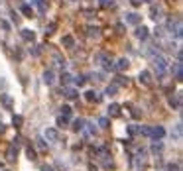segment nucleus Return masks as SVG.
Wrapping results in <instances>:
<instances>
[{
	"label": "nucleus",
	"mask_w": 183,
	"mask_h": 171,
	"mask_svg": "<svg viewBox=\"0 0 183 171\" xmlns=\"http://www.w3.org/2000/svg\"><path fill=\"white\" fill-rule=\"evenodd\" d=\"M150 136H152L154 140H161V138L165 136V128L164 126H152L150 128Z\"/></svg>",
	"instance_id": "obj_1"
},
{
	"label": "nucleus",
	"mask_w": 183,
	"mask_h": 171,
	"mask_svg": "<svg viewBox=\"0 0 183 171\" xmlns=\"http://www.w3.org/2000/svg\"><path fill=\"white\" fill-rule=\"evenodd\" d=\"M154 65L158 67V71H160V73H164L165 69H168V61H165L161 55H155V57H154Z\"/></svg>",
	"instance_id": "obj_2"
},
{
	"label": "nucleus",
	"mask_w": 183,
	"mask_h": 171,
	"mask_svg": "<svg viewBox=\"0 0 183 171\" xmlns=\"http://www.w3.org/2000/svg\"><path fill=\"white\" fill-rule=\"evenodd\" d=\"M45 138L49 142H57L59 140V132L55 130V128H47V130H45Z\"/></svg>",
	"instance_id": "obj_3"
},
{
	"label": "nucleus",
	"mask_w": 183,
	"mask_h": 171,
	"mask_svg": "<svg viewBox=\"0 0 183 171\" xmlns=\"http://www.w3.org/2000/svg\"><path fill=\"white\" fill-rule=\"evenodd\" d=\"M0 102H2L4 106H6L8 110L14 106V100H12V97H10V94H0Z\"/></svg>",
	"instance_id": "obj_4"
},
{
	"label": "nucleus",
	"mask_w": 183,
	"mask_h": 171,
	"mask_svg": "<svg viewBox=\"0 0 183 171\" xmlns=\"http://www.w3.org/2000/svg\"><path fill=\"white\" fill-rule=\"evenodd\" d=\"M20 35H22L24 41H34L36 40V34L32 30H22V31H20Z\"/></svg>",
	"instance_id": "obj_5"
},
{
	"label": "nucleus",
	"mask_w": 183,
	"mask_h": 171,
	"mask_svg": "<svg viewBox=\"0 0 183 171\" xmlns=\"http://www.w3.org/2000/svg\"><path fill=\"white\" fill-rule=\"evenodd\" d=\"M53 81H55V73H53L51 69H47V71L44 73V83L45 85H53Z\"/></svg>",
	"instance_id": "obj_6"
},
{
	"label": "nucleus",
	"mask_w": 183,
	"mask_h": 171,
	"mask_svg": "<svg viewBox=\"0 0 183 171\" xmlns=\"http://www.w3.org/2000/svg\"><path fill=\"white\" fill-rule=\"evenodd\" d=\"M140 83H144V85H152V75H150V71H142L140 73Z\"/></svg>",
	"instance_id": "obj_7"
},
{
	"label": "nucleus",
	"mask_w": 183,
	"mask_h": 171,
	"mask_svg": "<svg viewBox=\"0 0 183 171\" xmlns=\"http://www.w3.org/2000/svg\"><path fill=\"white\" fill-rule=\"evenodd\" d=\"M169 106H171V108H177V110H179V108H181V94L171 97V98H169Z\"/></svg>",
	"instance_id": "obj_8"
},
{
	"label": "nucleus",
	"mask_w": 183,
	"mask_h": 171,
	"mask_svg": "<svg viewBox=\"0 0 183 171\" xmlns=\"http://www.w3.org/2000/svg\"><path fill=\"white\" fill-rule=\"evenodd\" d=\"M126 24L138 26V24H140V16H138V14H126Z\"/></svg>",
	"instance_id": "obj_9"
},
{
	"label": "nucleus",
	"mask_w": 183,
	"mask_h": 171,
	"mask_svg": "<svg viewBox=\"0 0 183 171\" xmlns=\"http://www.w3.org/2000/svg\"><path fill=\"white\" fill-rule=\"evenodd\" d=\"M148 35H150V34H148V28H144V26L136 30V37H138V40L144 41V40H148Z\"/></svg>",
	"instance_id": "obj_10"
},
{
	"label": "nucleus",
	"mask_w": 183,
	"mask_h": 171,
	"mask_svg": "<svg viewBox=\"0 0 183 171\" xmlns=\"http://www.w3.org/2000/svg\"><path fill=\"white\" fill-rule=\"evenodd\" d=\"M85 98H87L89 102H93V100H95V102H99V100H100V97L95 93V90H87V93H85Z\"/></svg>",
	"instance_id": "obj_11"
},
{
	"label": "nucleus",
	"mask_w": 183,
	"mask_h": 171,
	"mask_svg": "<svg viewBox=\"0 0 183 171\" xmlns=\"http://www.w3.org/2000/svg\"><path fill=\"white\" fill-rule=\"evenodd\" d=\"M109 114L112 116V118L120 116V106H118V104H110V106H109Z\"/></svg>",
	"instance_id": "obj_12"
},
{
	"label": "nucleus",
	"mask_w": 183,
	"mask_h": 171,
	"mask_svg": "<svg viewBox=\"0 0 183 171\" xmlns=\"http://www.w3.org/2000/svg\"><path fill=\"white\" fill-rule=\"evenodd\" d=\"M85 124H87V122H85L83 118H77V120L73 122V130H75V132H81V130L85 128Z\"/></svg>",
	"instance_id": "obj_13"
},
{
	"label": "nucleus",
	"mask_w": 183,
	"mask_h": 171,
	"mask_svg": "<svg viewBox=\"0 0 183 171\" xmlns=\"http://www.w3.org/2000/svg\"><path fill=\"white\" fill-rule=\"evenodd\" d=\"M65 97H67V98H77V97H79V90L73 89V87H67V89H65Z\"/></svg>",
	"instance_id": "obj_14"
},
{
	"label": "nucleus",
	"mask_w": 183,
	"mask_h": 171,
	"mask_svg": "<svg viewBox=\"0 0 183 171\" xmlns=\"http://www.w3.org/2000/svg\"><path fill=\"white\" fill-rule=\"evenodd\" d=\"M128 65H130V61H128V59H118V63L114 65V69H118V71H124V69H128Z\"/></svg>",
	"instance_id": "obj_15"
},
{
	"label": "nucleus",
	"mask_w": 183,
	"mask_h": 171,
	"mask_svg": "<svg viewBox=\"0 0 183 171\" xmlns=\"http://www.w3.org/2000/svg\"><path fill=\"white\" fill-rule=\"evenodd\" d=\"M61 44L65 45V47H73V45H75V40H73V35H63Z\"/></svg>",
	"instance_id": "obj_16"
},
{
	"label": "nucleus",
	"mask_w": 183,
	"mask_h": 171,
	"mask_svg": "<svg viewBox=\"0 0 183 171\" xmlns=\"http://www.w3.org/2000/svg\"><path fill=\"white\" fill-rule=\"evenodd\" d=\"M173 71H175V79H177V81H181V79H183V71H181V61H177V63H175Z\"/></svg>",
	"instance_id": "obj_17"
},
{
	"label": "nucleus",
	"mask_w": 183,
	"mask_h": 171,
	"mask_svg": "<svg viewBox=\"0 0 183 171\" xmlns=\"http://www.w3.org/2000/svg\"><path fill=\"white\" fill-rule=\"evenodd\" d=\"M20 10H22V14L26 16V18H32V16H34V10H32V8L28 6V4H24V6L20 8Z\"/></svg>",
	"instance_id": "obj_18"
},
{
	"label": "nucleus",
	"mask_w": 183,
	"mask_h": 171,
	"mask_svg": "<svg viewBox=\"0 0 183 171\" xmlns=\"http://www.w3.org/2000/svg\"><path fill=\"white\" fill-rule=\"evenodd\" d=\"M16 153H18V149H16V146H12V148H10L8 152H6V156H8V159H10V161H12V159H16Z\"/></svg>",
	"instance_id": "obj_19"
},
{
	"label": "nucleus",
	"mask_w": 183,
	"mask_h": 171,
	"mask_svg": "<svg viewBox=\"0 0 183 171\" xmlns=\"http://www.w3.org/2000/svg\"><path fill=\"white\" fill-rule=\"evenodd\" d=\"M61 116L69 118V116H71V106H61Z\"/></svg>",
	"instance_id": "obj_20"
},
{
	"label": "nucleus",
	"mask_w": 183,
	"mask_h": 171,
	"mask_svg": "<svg viewBox=\"0 0 183 171\" xmlns=\"http://www.w3.org/2000/svg\"><path fill=\"white\" fill-rule=\"evenodd\" d=\"M30 53H32L34 57H40V55H41V47H40V45H34V49H30Z\"/></svg>",
	"instance_id": "obj_21"
},
{
	"label": "nucleus",
	"mask_w": 183,
	"mask_h": 171,
	"mask_svg": "<svg viewBox=\"0 0 183 171\" xmlns=\"http://www.w3.org/2000/svg\"><path fill=\"white\" fill-rule=\"evenodd\" d=\"M69 81H71V75H69V73H63V75H61V83L67 87V85H69Z\"/></svg>",
	"instance_id": "obj_22"
},
{
	"label": "nucleus",
	"mask_w": 183,
	"mask_h": 171,
	"mask_svg": "<svg viewBox=\"0 0 183 171\" xmlns=\"http://www.w3.org/2000/svg\"><path fill=\"white\" fill-rule=\"evenodd\" d=\"M114 4V0H100V6L103 8H109V6H112Z\"/></svg>",
	"instance_id": "obj_23"
},
{
	"label": "nucleus",
	"mask_w": 183,
	"mask_h": 171,
	"mask_svg": "<svg viewBox=\"0 0 183 171\" xmlns=\"http://www.w3.org/2000/svg\"><path fill=\"white\" fill-rule=\"evenodd\" d=\"M89 35L91 37H99V28H89Z\"/></svg>",
	"instance_id": "obj_24"
},
{
	"label": "nucleus",
	"mask_w": 183,
	"mask_h": 171,
	"mask_svg": "<svg viewBox=\"0 0 183 171\" xmlns=\"http://www.w3.org/2000/svg\"><path fill=\"white\" fill-rule=\"evenodd\" d=\"M99 126L100 128H109V118H99Z\"/></svg>",
	"instance_id": "obj_25"
},
{
	"label": "nucleus",
	"mask_w": 183,
	"mask_h": 171,
	"mask_svg": "<svg viewBox=\"0 0 183 171\" xmlns=\"http://www.w3.org/2000/svg\"><path fill=\"white\" fill-rule=\"evenodd\" d=\"M53 61H55V63H57L59 67H63V65H65V61H63V59H61V57H59V55H53Z\"/></svg>",
	"instance_id": "obj_26"
},
{
	"label": "nucleus",
	"mask_w": 183,
	"mask_h": 171,
	"mask_svg": "<svg viewBox=\"0 0 183 171\" xmlns=\"http://www.w3.org/2000/svg\"><path fill=\"white\" fill-rule=\"evenodd\" d=\"M116 90H118V87H116V85H112V87H106V94H114Z\"/></svg>",
	"instance_id": "obj_27"
},
{
	"label": "nucleus",
	"mask_w": 183,
	"mask_h": 171,
	"mask_svg": "<svg viewBox=\"0 0 183 171\" xmlns=\"http://www.w3.org/2000/svg\"><path fill=\"white\" fill-rule=\"evenodd\" d=\"M85 81H87L85 77H77V79H75V85H79V87H83V85H85Z\"/></svg>",
	"instance_id": "obj_28"
},
{
	"label": "nucleus",
	"mask_w": 183,
	"mask_h": 171,
	"mask_svg": "<svg viewBox=\"0 0 183 171\" xmlns=\"http://www.w3.org/2000/svg\"><path fill=\"white\" fill-rule=\"evenodd\" d=\"M36 142H37V148H40V149H45V148H47V146H45V142L41 140V138H37Z\"/></svg>",
	"instance_id": "obj_29"
},
{
	"label": "nucleus",
	"mask_w": 183,
	"mask_h": 171,
	"mask_svg": "<svg viewBox=\"0 0 183 171\" xmlns=\"http://www.w3.org/2000/svg\"><path fill=\"white\" fill-rule=\"evenodd\" d=\"M55 28H57V26H55V22H51L49 26H47V34H53V31H55Z\"/></svg>",
	"instance_id": "obj_30"
},
{
	"label": "nucleus",
	"mask_w": 183,
	"mask_h": 171,
	"mask_svg": "<svg viewBox=\"0 0 183 171\" xmlns=\"http://www.w3.org/2000/svg\"><path fill=\"white\" fill-rule=\"evenodd\" d=\"M26 152H28V157H30V159H36V152H34L32 148H28Z\"/></svg>",
	"instance_id": "obj_31"
},
{
	"label": "nucleus",
	"mask_w": 183,
	"mask_h": 171,
	"mask_svg": "<svg viewBox=\"0 0 183 171\" xmlns=\"http://www.w3.org/2000/svg\"><path fill=\"white\" fill-rule=\"evenodd\" d=\"M116 83H118V85H128V79H126V77H118Z\"/></svg>",
	"instance_id": "obj_32"
},
{
	"label": "nucleus",
	"mask_w": 183,
	"mask_h": 171,
	"mask_svg": "<svg viewBox=\"0 0 183 171\" xmlns=\"http://www.w3.org/2000/svg\"><path fill=\"white\" fill-rule=\"evenodd\" d=\"M128 134H132V136L138 134V128H136V126H128Z\"/></svg>",
	"instance_id": "obj_33"
},
{
	"label": "nucleus",
	"mask_w": 183,
	"mask_h": 171,
	"mask_svg": "<svg viewBox=\"0 0 183 171\" xmlns=\"http://www.w3.org/2000/svg\"><path fill=\"white\" fill-rule=\"evenodd\" d=\"M22 122H24V118H22V116H14V124H16V126H20Z\"/></svg>",
	"instance_id": "obj_34"
},
{
	"label": "nucleus",
	"mask_w": 183,
	"mask_h": 171,
	"mask_svg": "<svg viewBox=\"0 0 183 171\" xmlns=\"http://www.w3.org/2000/svg\"><path fill=\"white\" fill-rule=\"evenodd\" d=\"M152 152H154V153H158V152H161V144H155V146L152 148Z\"/></svg>",
	"instance_id": "obj_35"
},
{
	"label": "nucleus",
	"mask_w": 183,
	"mask_h": 171,
	"mask_svg": "<svg viewBox=\"0 0 183 171\" xmlns=\"http://www.w3.org/2000/svg\"><path fill=\"white\" fill-rule=\"evenodd\" d=\"M169 171H181V169H179V165H177V163H171L169 165Z\"/></svg>",
	"instance_id": "obj_36"
},
{
	"label": "nucleus",
	"mask_w": 183,
	"mask_h": 171,
	"mask_svg": "<svg viewBox=\"0 0 183 171\" xmlns=\"http://www.w3.org/2000/svg\"><path fill=\"white\" fill-rule=\"evenodd\" d=\"M41 171H53L51 165H41Z\"/></svg>",
	"instance_id": "obj_37"
}]
</instances>
